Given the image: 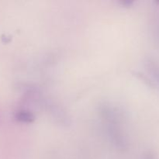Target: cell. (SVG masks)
Masks as SVG:
<instances>
[{
  "label": "cell",
  "mask_w": 159,
  "mask_h": 159,
  "mask_svg": "<svg viewBox=\"0 0 159 159\" xmlns=\"http://www.w3.org/2000/svg\"><path fill=\"white\" fill-rule=\"evenodd\" d=\"M148 65V68L150 71V72L152 73V75L154 76L155 79L159 82V65L157 62L154 61L153 60H148L146 61Z\"/></svg>",
  "instance_id": "1"
},
{
  "label": "cell",
  "mask_w": 159,
  "mask_h": 159,
  "mask_svg": "<svg viewBox=\"0 0 159 159\" xmlns=\"http://www.w3.org/2000/svg\"><path fill=\"white\" fill-rule=\"evenodd\" d=\"M16 117L19 120L24 123H32L35 119L34 115L29 111H20L18 113Z\"/></svg>",
  "instance_id": "2"
},
{
  "label": "cell",
  "mask_w": 159,
  "mask_h": 159,
  "mask_svg": "<svg viewBox=\"0 0 159 159\" xmlns=\"http://www.w3.org/2000/svg\"><path fill=\"white\" fill-rule=\"evenodd\" d=\"M144 159H155V155H154V154L152 153V152H148L147 155H145Z\"/></svg>",
  "instance_id": "3"
}]
</instances>
